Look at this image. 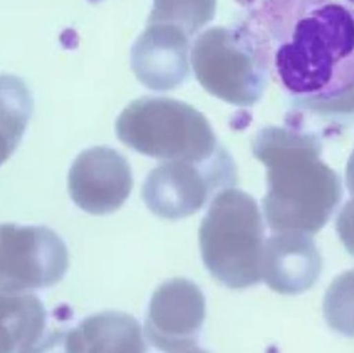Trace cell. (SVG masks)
Masks as SVG:
<instances>
[{"label": "cell", "instance_id": "obj_1", "mask_svg": "<svg viewBox=\"0 0 354 353\" xmlns=\"http://www.w3.org/2000/svg\"><path fill=\"white\" fill-rule=\"evenodd\" d=\"M274 66L295 95L330 97L354 86V0H282Z\"/></svg>", "mask_w": 354, "mask_h": 353}, {"label": "cell", "instance_id": "obj_2", "mask_svg": "<svg viewBox=\"0 0 354 353\" xmlns=\"http://www.w3.org/2000/svg\"><path fill=\"white\" fill-rule=\"evenodd\" d=\"M202 259L210 275L231 289L262 280L264 226L253 197L234 188L212 199L199 229Z\"/></svg>", "mask_w": 354, "mask_h": 353}, {"label": "cell", "instance_id": "obj_3", "mask_svg": "<svg viewBox=\"0 0 354 353\" xmlns=\"http://www.w3.org/2000/svg\"><path fill=\"white\" fill-rule=\"evenodd\" d=\"M116 134L134 151L167 162L202 163L218 149L204 115L183 102L166 97L133 102L118 117Z\"/></svg>", "mask_w": 354, "mask_h": 353}, {"label": "cell", "instance_id": "obj_4", "mask_svg": "<svg viewBox=\"0 0 354 353\" xmlns=\"http://www.w3.org/2000/svg\"><path fill=\"white\" fill-rule=\"evenodd\" d=\"M254 153L270 169L263 211L270 229L308 234L319 231L339 201L334 184L305 180L277 131H263L256 139Z\"/></svg>", "mask_w": 354, "mask_h": 353}, {"label": "cell", "instance_id": "obj_5", "mask_svg": "<svg viewBox=\"0 0 354 353\" xmlns=\"http://www.w3.org/2000/svg\"><path fill=\"white\" fill-rule=\"evenodd\" d=\"M194 72L202 86L228 103L251 106L263 87V68L256 52L225 28L208 29L194 44Z\"/></svg>", "mask_w": 354, "mask_h": 353}, {"label": "cell", "instance_id": "obj_6", "mask_svg": "<svg viewBox=\"0 0 354 353\" xmlns=\"http://www.w3.org/2000/svg\"><path fill=\"white\" fill-rule=\"evenodd\" d=\"M70 265L68 249L46 226L0 224V292L22 294L59 283Z\"/></svg>", "mask_w": 354, "mask_h": 353}, {"label": "cell", "instance_id": "obj_7", "mask_svg": "<svg viewBox=\"0 0 354 353\" xmlns=\"http://www.w3.org/2000/svg\"><path fill=\"white\" fill-rule=\"evenodd\" d=\"M234 180V164L218 147L209 161H168L156 168L143 184L142 197L158 217L183 219L200 211L216 189L229 188Z\"/></svg>", "mask_w": 354, "mask_h": 353}, {"label": "cell", "instance_id": "obj_8", "mask_svg": "<svg viewBox=\"0 0 354 353\" xmlns=\"http://www.w3.org/2000/svg\"><path fill=\"white\" fill-rule=\"evenodd\" d=\"M205 315V298L199 287L181 278L174 279L153 294L145 335L162 352H200L198 339Z\"/></svg>", "mask_w": 354, "mask_h": 353}, {"label": "cell", "instance_id": "obj_9", "mask_svg": "<svg viewBox=\"0 0 354 353\" xmlns=\"http://www.w3.org/2000/svg\"><path fill=\"white\" fill-rule=\"evenodd\" d=\"M132 188V170L128 161L109 147L83 151L68 174L73 201L91 215L118 211L130 196Z\"/></svg>", "mask_w": 354, "mask_h": 353}, {"label": "cell", "instance_id": "obj_10", "mask_svg": "<svg viewBox=\"0 0 354 353\" xmlns=\"http://www.w3.org/2000/svg\"><path fill=\"white\" fill-rule=\"evenodd\" d=\"M189 35L172 24H149L132 52L139 80L156 90L176 88L189 75Z\"/></svg>", "mask_w": 354, "mask_h": 353}, {"label": "cell", "instance_id": "obj_11", "mask_svg": "<svg viewBox=\"0 0 354 353\" xmlns=\"http://www.w3.org/2000/svg\"><path fill=\"white\" fill-rule=\"evenodd\" d=\"M322 265L310 234L274 232L264 242L262 279L279 294H297L309 289L317 281Z\"/></svg>", "mask_w": 354, "mask_h": 353}, {"label": "cell", "instance_id": "obj_12", "mask_svg": "<svg viewBox=\"0 0 354 353\" xmlns=\"http://www.w3.org/2000/svg\"><path fill=\"white\" fill-rule=\"evenodd\" d=\"M48 313L35 294L0 292V353L39 352Z\"/></svg>", "mask_w": 354, "mask_h": 353}, {"label": "cell", "instance_id": "obj_13", "mask_svg": "<svg viewBox=\"0 0 354 353\" xmlns=\"http://www.w3.org/2000/svg\"><path fill=\"white\" fill-rule=\"evenodd\" d=\"M68 352H145L142 329L130 315L102 313L88 317L66 339Z\"/></svg>", "mask_w": 354, "mask_h": 353}, {"label": "cell", "instance_id": "obj_14", "mask_svg": "<svg viewBox=\"0 0 354 353\" xmlns=\"http://www.w3.org/2000/svg\"><path fill=\"white\" fill-rule=\"evenodd\" d=\"M216 0H153L149 24L176 25L189 37L214 18Z\"/></svg>", "mask_w": 354, "mask_h": 353}, {"label": "cell", "instance_id": "obj_15", "mask_svg": "<svg viewBox=\"0 0 354 353\" xmlns=\"http://www.w3.org/2000/svg\"><path fill=\"white\" fill-rule=\"evenodd\" d=\"M324 313L334 331L354 337V269L330 284L324 296Z\"/></svg>", "mask_w": 354, "mask_h": 353}, {"label": "cell", "instance_id": "obj_16", "mask_svg": "<svg viewBox=\"0 0 354 353\" xmlns=\"http://www.w3.org/2000/svg\"><path fill=\"white\" fill-rule=\"evenodd\" d=\"M28 115L25 105H0V165L10 158L20 142Z\"/></svg>", "mask_w": 354, "mask_h": 353}, {"label": "cell", "instance_id": "obj_17", "mask_svg": "<svg viewBox=\"0 0 354 353\" xmlns=\"http://www.w3.org/2000/svg\"><path fill=\"white\" fill-rule=\"evenodd\" d=\"M337 232L347 250L354 255V200L345 205L336 223Z\"/></svg>", "mask_w": 354, "mask_h": 353}]
</instances>
